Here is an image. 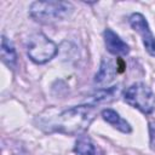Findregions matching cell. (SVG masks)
I'll return each mask as SVG.
<instances>
[{
    "instance_id": "1",
    "label": "cell",
    "mask_w": 155,
    "mask_h": 155,
    "mask_svg": "<svg viewBox=\"0 0 155 155\" xmlns=\"http://www.w3.org/2000/svg\"><path fill=\"white\" fill-rule=\"evenodd\" d=\"M96 110L93 105L85 104L71 107L59 114H41L35 119L39 128L45 132H58L69 136L84 133L93 121Z\"/></svg>"
},
{
    "instance_id": "2",
    "label": "cell",
    "mask_w": 155,
    "mask_h": 155,
    "mask_svg": "<svg viewBox=\"0 0 155 155\" xmlns=\"http://www.w3.org/2000/svg\"><path fill=\"white\" fill-rule=\"evenodd\" d=\"M73 5L67 1H35L30 5V16L40 23H52L68 17Z\"/></svg>"
},
{
    "instance_id": "3",
    "label": "cell",
    "mask_w": 155,
    "mask_h": 155,
    "mask_svg": "<svg viewBox=\"0 0 155 155\" xmlns=\"http://www.w3.org/2000/svg\"><path fill=\"white\" fill-rule=\"evenodd\" d=\"M27 53L36 64H44L57 54V45L42 33L33 34L27 42Z\"/></svg>"
},
{
    "instance_id": "4",
    "label": "cell",
    "mask_w": 155,
    "mask_h": 155,
    "mask_svg": "<svg viewBox=\"0 0 155 155\" xmlns=\"http://www.w3.org/2000/svg\"><path fill=\"white\" fill-rule=\"evenodd\" d=\"M124 99L127 104L137 108L143 114H151L155 109V94L150 87L142 82L131 85L124 92Z\"/></svg>"
},
{
    "instance_id": "5",
    "label": "cell",
    "mask_w": 155,
    "mask_h": 155,
    "mask_svg": "<svg viewBox=\"0 0 155 155\" xmlns=\"http://www.w3.org/2000/svg\"><path fill=\"white\" fill-rule=\"evenodd\" d=\"M130 24L140 35L145 50L149 52V54L155 57V38L149 28L145 17L142 13H133L130 17Z\"/></svg>"
},
{
    "instance_id": "6",
    "label": "cell",
    "mask_w": 155,
    "mask_h": 155,
    "mask_svg": "<svg viewBox=\"0 0 155 155\" xmlns=\"http://www.w3.org/2000/svg\"><path fill=\"white\" fill-rule=\"evenodd\" d=\"M104 44L107 46V50L115 56H125L130 52L128 45L120 39V36L114 33L111 29L104 30Z\"/></svg>"
},
{
    "instance_id": "7",
    "label": "cell",
    "mask_w": 155,
    "mask_h": 155,
    "mask_svg": "<svg viewBox=\"0 0 155 155\" xmlns=\"http://www.w3.org/2000/svg\"><path fill=\"white\" fill-rule=\"evenodd\" d=\"M116 74V67L114 65V62L109 58H103L101 63V68L94 78L96 85H105L114 80V76Z\"/></svg>"
},
{
    "instance_id": "8",
    "label": "cell",
    "mask_w": 155,
    "mask_h": 155,
    "mask_svg": "<svg viewBox=\"0 0 155 155\" xmlns=\"http://www.w3.org/2000/svg\"><path fill=\"white\" fill-rule=\"evenodd\" d=\"M101 115H102V117H103L104 121H107L108 124H110L113 127H115L120 132H122V133H130L132 131L131 125L126 120H124L115 110H113V109H104V110H102Z\"/></svg>"
},
{
    "instance_id": "9",
    "label": "cell",
    "mask_w": 155,
    "mask_h": 155,
    "mask_svg": "<svg viewBox=\"0 0 155 155\" xmlns=\"http://www.w3.org/2000/svg\"><path fill=\"white\" fill-rule=\"evenodd\" d=\"M1 59L8 68H15L17 64L16 50L12 42L6 36H2V40H1Z\"/></svg>"
},
{
    "instance_id": "10",
    "label": "cell",
    "mask_w": 155,
    "mask_h": 155,
    "mask_svg": "<svg viewBox=\"0 0 155 155\" xmlns=\"http://www.w3.org/2000/svg\"><path fill=\"white\" fill-rule=\"evenodd\" d=\"M74 151L78 155H96V148L90 138L80 137L74 147Z\"/></svg>"
},
{
    "instance_id": "11",
    "label": "cell",
    "mask_w": 155,
    "mask_h": 155,
    "mask_svg": "<svg viewBox=\"0 0 155 155\" xmlns=\"http://www.w3.org/2000/svg\"><path fill=\"white\" fill-rule=\"evenodd\" d=\"M150 144L151 148L155 150V124L150 125Z\"/></svg>"
}]
</instances>
